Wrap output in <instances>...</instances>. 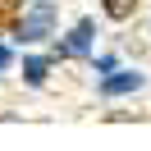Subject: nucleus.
<instances>
[{"label":"nucleus","mask_w":151,"mask_h":151,"mask_svg":"<svg viewBox=\"0 0 151 151\" xmlns=\"http://www.w3.org/2000/svg\"><path fill=\"white\" fill-rule=\"evenodd\" d=\"M133 5H137V0H105V14H110V19H128Z\"/></svg>","instance_id":"nucleus-5"},{"label":"nucleus","mask_w":151,"mask_h":151,"mask_svg":"<svg viewBox=\"0 0 151 151\" xmlns=\"http://www.w3.org/2000/svg\"><path fill=\"white\" fill-rule=\"evenodd\" d=\"M87 46H92V19H83L73 32H69V41L60 46V55H87Z\"/></svg>","instance_id":"nucleus-2"},{"label":"nucleus","mask_w":151,"mask_h":151,"mask_svg":"<svg viewBox=\"0 0 151 151\" xmlns=\"http://www.w3.org/2000/svg\"><path fill=\"white\" fill-rule=\"evenodd\" d=\"M50 28H55V5L50 0H37L28 14L19 19V28H14V37L23 41V46H32V41H41V37H50Z\"/></svg>","instance_id":"nucleus-1"},{"label":"nucleus","mask_w":151,"mask_h":151,"mask_svg":"<svg viewBox=\"0 0 151 151\" xmlns=\"http://www.w3.org/2000/svg\"><path fill=\"white\" fill-rule=\"evenodd\" d=\"M137 87H142V73H114V78L101 83V92L105 96H124V92H137Z\"/></svg>","instance_id":"nucleus-3"},{"label":"nucleus","mask_w":151,"mask_h":151,"mask_svg":"<svg viewBox=\"0 0 151 151\" xmlns=\"http://www.w3.org/2000/svg\"><path fill=\"white\" fill-rule=\"evenodd\" d=\"M46 73H50V60H37V55H32V60H23V78H28L32 87H41V83H46Z\"/></svg>","instance_id":"nucleus-4"},{"label":"nucleus","mask_w":151,"mask_h":151,"mask_svg":"<svg viewBox=\"0 0 151 151\" xmlns=\"http://www.w3.org/2000/svg\"><path fill=\"white\" fill-rule=\"evenodd\" d=\"M5 64H9V50H5V46H0V69H5Z\"/></svg>","instance_id":"nucleus-6"}]
</instances>
